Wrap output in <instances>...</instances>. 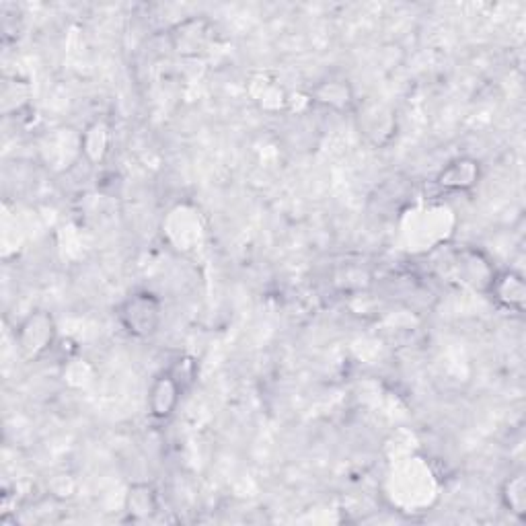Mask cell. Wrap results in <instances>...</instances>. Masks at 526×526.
Returning <instances> with one entry per match:
<instances>
[{"label":"cell","mask_w":526,"mask_h":526,"mask_svg":"<svg viewBox=\"0 0 526 526\" xmlns=\"http://www.w3.org/2000/svg\"><path fill=\"white\" fill-rule=\"evenodd\" d=\"M181 395H183V385L177 381V377L169 368L163 370L159 377L150 383V389H148L146 405H148L150 418L157 422L169 420L177 411Z\"/></svg>","instance_id":"3957f363"},{"label":"cell","mask_w":526,"mask_h":526,"mask_svg":"<svg viewBox=\"0 0 526 526\" xmlns=\"http://www.w3.org/2000/svg\"><path fill=\"white\" fill-rule=\"evenodd\" d=\"M500 498H502V506L508 512H512L518 518H524L526 514V477L524 473H516L502 483Z\"/></svg>","instance_id":"30bf717a"},{"label":"cell","mask_w":526,"mask_h":526,"mask_svg":"<svg viewBox=\"0 0 526 526\" xmlns=\"http://www.w3.org/2000/svg\"><path fill=\"white\" fill-rule=\"evenodd\" d=\"M212 42V25L206 19L190 17L171 29L173 50L181 56H200Z\"/></svg>","instance_id":"277c9868"},{"label":"cell","mask_w":526,"mask_h":526,"mask_svg":"<svg viewBox=\"0 0 526 526\" xmlns=\"http://www.w3.org/2000/svg\"><path fill=\"white\" fill-rule=\"evenodd\" d=\"M313 101L331 107V109H348L354 101L352 89L344 81H325L311 93Z\"/></svg>","instance_id":"9c48e42d"},{"label":"cell","mask_w":526,"mask_h":526,"mask_svg":"<svg viewBox=\"0 0 526 526\" xmlns=\"http://www.w3.org/2000/svg\"><path fill=\"white\" fill-rule=\"evenodd\" d=\"M126 510L132 516V520H146L159 510L157 494L153 485L148 483H134L126 494Z\"/></svg>","instance_id":"ba28073f"},{"label":"cell","mask_w":526,"mask_h":526,"mask_svg":"<svg viewBox=\"0 0 526 526\" xmlns=\"http://www.w3.org/2000/svg\"><path fill=\"white\" fill-rule=\"evenodd\" d=\"M163 303L161 298L148 290L130 294L118 307V321L128 335L136 340H148L159 333L163 323Z\"/></svg>","instance_id":"6da1fadb"},{"label":"cell","mask_w":526,"mask_h":526,"mask_svg":"<svg viewBox=\"0 0 526 526\" xmlns=\"http://www.w3.org/2000/svg\"><path fill=\"white\" fill-rule=\"evenodd\" d=\"M481 179V165L471 157H459L450 161L436 177V183L444 192H469Z\"/></svg>","instance_id":"8992f818"},{"label":"cell","mask_w":526,"mask_h":526,"mask_svg":"<svg viewBox=\"0 0 526 526\" xmlns=\"http://www.w3.org/2000/svg\"><path fill=\"white\" fill-rule=\"evenodd\" d=\"M15 340L23 360L27 362L40 360L44 354H48V350H52L56 342V323L52 313L42 309L29 313L21 321L15 333Z\"/></svg>","instance_id":"7a4b0ae2"},{"label":"cell","mask_w":526,"mask_h":526,"mask_svg":"<svg viewBox=\"0 0 526 526\" xmlns=\"http://www.w3.org/2000/svg\"><path fill=\"white\" fill-rule=\"evenodd\" d=\"M487 292L496 300V303L512 313H522L526 303V284L524 278L514 270L496 272L487 284Z\"/></svg>","instance_id":"5b68a950"},{"label":"cell","mask_w":526,"mask_h":526,"mask_svg":"<svg viewBox=\"0 0 526 526\" xmlns=\"http://www.w3.org/2000/svg\"><path fill=\"white\" fill-rule=\"evenodd\" d=\"M111 144V128L105 120H93L81 134V150L89 163H103Z\"/></svg>","instance_id":"52a82bcc"}]
</instances>
